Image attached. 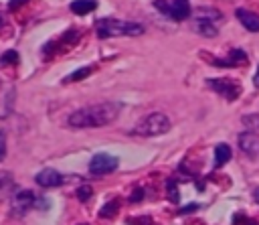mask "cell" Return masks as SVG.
Instances as JSON below:
<instances>
[{
  "label": "cell",
  "mask_w": 259,
  "mask_h": 225,
  "mask_svg": "<svg viewBox=\"0 0 259 225\" xmlns=\"http://www.w3.org/2000/svg\"><path fill=\"white\" fill-rule=\"evenodd\" d=\"M117 116H119V105L105 101V103H95V105L73 111L67 118V124L71 128H101L111 124Z\"/></svg>",
  "instance_id": "1"
},
{
  "label": "cell",
  "mask_w": 259,
  "mask_h": 225,
  "mask_svg": "<svg viewBox=\"0 0 259 225\" xmlns=\"http://www.w3.org/2000/svg\"><path fill=\"white\" fill-rule=\"evenodd\" d=\"M95 32L101 39H107V36H140L144 32V26L138 24V22L119 20V18H99L95 22Z\"/></svg>",
  "instance_id": "2"
},
{
  "label": "cell",
  "mask_w": 259,
  "mask_h": 225,
  "mask_svg": "<svg viewBox=\"0 0 259 225\" xmlns=\"http://www.w3.org/2000/svg\"><path fill=\"white\" fill-rule=\"evenodd\" d=\"M170 130V120L166 114L162 111H154V114H148L146 118H142L136 128H134V134L138 136H158V134H164Z\"/></svg>",
  "instance_id": "3"
},
{
  "label": "cell",
  "mask_w": 259,
  "mask_h": 225,
  "mask_svg": "<svg viewBox=\"0 0 259 225\" xmlns=\"http://www.w3.org/2000/svg\"><path fill=\"white\" fill-rule=\"evenodd\" d=\"M208 87H212L219 95H223L229 101H235L241 95V83L237 79H229V77H214L206 81Z\"/></svg>",
  "instance_id": "4"
},
{
  "label": "cell",
  "mask_w": 259,
  "mask_h": 225,
  "mask_svg": "<svg viewBox=\"0 0 259 225\" xmlns=\"http://www.w3.org/2000/svg\"><path fill=\"white\" fill-rule=\"evenodd\" d=\"M117 164H119L117 156H111V154L101 152V154H95V156L91 158V162H89V172L95 174V176H103V174L113 172V170L117 168Z\"/></svg>",
  "instance_id": "5"
},
{
  "label": "cell",
  "mask_w": 259,
  "mask_h": 225,
  "mask_svg": "<svg viewBox=\"0 0 259 225\" xmlns=\"http://www.w3.org/2000/svg\"><path fill=\"white\" fill-rule=\"evenodd\" d=\"M10 205H12V211L16 215H24L26 211H30L34 205H36V197L32 195V191H14L10 195Z\"/></svg>",
  "instance_id": "6"
},
{
  "label": "cell",
  "mask_w": 259,
  "mask_h": 225,
  "mask_svg": "<svg viewBox=\"0 0 259 225\" xmlns=\"http://www.w3.org/2000/svg\"><path fill=\"white\" fill-rule=\"evenodd\" d=\"M158 8H162L172 20H186L190 16V2L188 0H170L166 2H158Z\"/></svg>",
  "instance_id": "7"
},
{
  "label": "cell",
  "mask_w": 259,
  "mask_h": 225,
  "mask_svg": "<svg viewBox=\"0 0 259 225\" xmlns=\"http://www.w3.org/2000/svg\"><path fill=\"white\" fill-rule=\"evenodd\" d=\"M210 63L217 65V67H239V65H247V53L241 51V49H233L229 53V57H223V59L212 57Z\"/></svg>",
  "instance_id": "8"
},
{
  "label": "cell",
  "mask_w": 259,
  "mask_h": 225,
  "mask_svg": "<svg viewBox=\"0 0 259 225\" xmlns=\"http://www.w3.org/2000/svg\"><path fill=\"white\" fill-rule=\"evenodd\" d=\"M34 180H36V184L42 186V189H53V186L63 184V176H61V172H57L55 168H45V170H40V172L34 176Z\"/></svg>",
  "instance_id": "9"
},
{
  "label": "cell",
  "mask_w": 259,
  "mask_h": 225,
  "mask_svg": "<svg viewBox=\"0 0 259 225\" xmlns=\"http://www.w3.org/2000/svg\"><path fill=\"white\" fill-rule=\"evenodd\" d=\"M239 148L249 154V156H257L259 154V136L255 132H243L239 134Z\"/></svg>",
  "instance_id": "10"
},
{
  "label": "cell",
  "mask_w": 259,
  "mask_h": 225,
  "mask_svg": "<svg viewBox=\"0 0 259 225\" xmlns=\"http://www.w3.org/2000/svg\"><path fill=\"white\" fill-rule=\"evenodd\" d=\"M235 14H237L239 22H241L247 30L259 32V14H255V12H251V10H243V8H239Z\"/></svg>",
  "instance_id": "11"
},
{
  "label": "cell",
  "mask_w": 259,
  "mask_h": 225,
  "mask_svg": "<svg viewBox=\"0 0 259 225\" xmlns=\"http://www.w3.org/2000/svg\"><path fill=\"white\" fill-rule=\"evenodd\" d=\"M69 8H71V12H75V14L83 16V14L93 12V10L97 8V2H95V0H73Z\"/></svg>",
  "instance_id": "12"
},
{
  "label": "cell",
  "mask_w": 259,
  "mask_h": 225,
  "mask_svg": "<svg viewBox=\"0 0 259 225\" xmlns=\"http://www.w3.org/2000/svg\"><path fill=\"white\" fill-rule=\"evenodd\" d=\"M12 189H14V180H12V174L8 172H0V201L10 197L12 195Z\"/></svg>",
  "instance_id": "13"
},
{
  "label": "cell",
  "mask_w": 259,
  "mask_h": 225,
  "mask_svg": "<svg viewBox=\"0 0 259 225\" xmlns=\"http://www.w3.org/2000/svg\"><path fill=\"white\" fill-rule=\"evenodd\" d=\"M194 18L196 20H210V22H214V20H221L223 16L214 8H196L194 10Z\"/></svg>",
  "instance_id": "14"
},
{
  "label": "cell",
  "mask_w": 259,
  "mask_h": 225,
  "mask_svg": "<svg viewBox=\"0 0 259 225\" xmlns=\"http://www.w3.org/2000/svg\"><path fill=\"white\" fill-rule=\"evenodd\" d=\"M229 158H231V148L227 144H217V148H214V166L217 168L223 166L225 162H229Z\"/></svg>",
  "instance_id": "15"
},
{
  "label": "cell",
  "mask_w": 259,
  "mask_h": 225,
  "mask_svg": "<svg viewBox=\"0 0 259 225\" xmlns=\"http://www.w3.org/2000/svg\"><path fill=\"white\" fill-rule=\"evenodd\" d=\"M196 32L202 36H217V26L210 20H196Z\"/></svg>",
  "instance_id": "16"
},
{
  "label": "cell",
  "mask_w": 259,
  "mask_h": 225,
  "mask_svg": "<svg viewBox=\"0 0 259 225\" xmlns=\"http://www.w3.org/2000/svg\"><path fill=\"white\" fill-rule=\"evenodd\" d=\"M117 209H119V201H109V203H105V205L101 207V211H99V217H105V219H109V217H113V215L117 213Z\"/></svg>",
  "instance_id": "17"
},
{
  "label": "cell",
  "mask_w": 259,
  "mask_h": 225,
  "mask_svg": "<svg viewBox=\"0 0 259 225\" xmlns=\"http://www.w3.org/2000/svg\"><path fill=\"white\" fill-rule=\"evenodd\" d=\"M89 73H91V67H81V69L69 73V75L65 77V81H67V83H69V81H79V79H85Z\"/></svg>",
  "instance_id": "18"
},
{
  "label": "cell",
  "mask_w": 259,
  "mask_h": 225,
  "mask_svg": "<svg viewBox=\"0 0 259 225\" xmlns=\"http://www.w3.org/2000/svg\"><path fill=\"white\" fill-rule=\"evenodd\" d=\"M0 63L2 65H16L18 63V53L16 51H4L2 55H0Z\"/></svg>",
  "instance_id": "19"
},
{
  "label": "cell",
  "mask_w": 259,
  "mask_h": 225,
  "mask_svg": "<svg viewBox=\"0 0 259 225\" xmlns=\"http://www.w3.org/2000/svg\"><path fill=\"white\" fill-rule=\"evenodd\" d=\"M166 186H168V199H170L172 203H178L180 195H178V189H176V178H168Z\"/></svg>",
  "instance_id": "20"
},
{
  "label": "cell",
  "mask_w": 259,
  "mask_h": 225,
  "mask_svg": "<svg viewBox=\"0 0 259 225\" xmlns=\"http://www.w3.org/2000/svg\"><path fill=\"white\" fill-rule=\"evenodd\" d=\"M77 39H79V30H77V28H69V30L63 34L61 43H65V45H73Z\"/></svg>",
  "instance_id": "21"
},
{
  "label": "cell",
  "mask_w": 259,
  "mask_h": 225,
  "mask_svg": "<svg viewBox=\"0 0 259 225\" xmlns=\"http://www.w3.org/2000/svg\"><path fill=\"white\" fill-rule=\"evenodd\" d=\"M91 193H93V191H91V186H89V184H83V186H79V189H77V199L85 203V201H89V199H91Z\"/></svg>",
  "instance_id": "22"
},
{
  "label": "cell",
  "mask_w": 259,
  "mask_h": 225,
  "mask_svg": "<svg viewBox=\"0 0 259 225\" xmlns=\"http://www.w3.org/2000/svg\"><path fill=\"white\" fill-rule=\"evenodd\" d=\"M235 225H259V223L247 215H235Z\"/></svg>",
  "instance_id": "23"
},
{
  "label": "cell",
  "mask_w": 259,
  "mask_h": 225,
  "mask_svg": "<svg viewBox=\"0 0 259 225\" xmlns=\"http://www.w3.org/2000/svg\"><path fill=\"white\" fill-rule=\"evenodd\" d=\"M4 156H6V134L0 130V162L4 160Z\"/></svg>",
  "instance_id": "24"
},
{
  "label": "cell",
  "mask_w": 259,
  "mask_h": 225,
  "mask_svg": "<svg viewBox=\"0 0 259 225\" xmlns=\"http://www.w3.org/2000/svg\"><path fill=\"white\" fill-rule=\"evenodd\" d=\"M24 2H26V0H10V2H8V8H10V10H16V8H18L20 4H24Z\"/></svg>",
  "instance_id": "25"
},
{
  "label": "cell",
  "mask_w": 259,
  "mask_h": 225,
  "mask_svg": "<svg viewBox=\"0 0 259 225\" xmlns=\"http://www.w3.org/2000/svg\"><path fill=\"white\" fill-rule=\"evenodd\" d=\"M142 197H144V191H142V189H136L134 195H132V201H140Z\"/></svg>",
  "instance_id": "26"
},
{
  "label": "cell",
  "mask_w": 259,
  "mask_h": 225,
  "mask_svg": "<svg viewBox=\"0 0 259 225\" xmlns=\"http://www.w3.org/2000/svg\"><path fill=\"white\" fill-rule=\"evenodd\" d=\"M198 209V205L194 203V205H186L184 209H180V213H190V211H196Z\"/></svg>",
  "instance_id": "27"
},
{
  "label": "cell",
  "mask_w": 259,
  "mask_h": 225,
  "mask_svg": "<svg viewBox=\"0 0 259 225\" xmlns=\"http://www.w3.org/2000/svg\"><path fill=\"white\" fill-rule=\"evenodd\" d=\"M253 83H255V87H259V67H257V71H255V77H253Z\"/></svg>",
  "instance_id": "28"
},
{
  "label": "cell",
  "mask_w": 259,
  "mask_h": 225,
  "mask_svg": "<svg viewBox=\"0 0 259 225\" xmlns=\"http://www.w3.org/2000/svg\"><path fill=\"white\" fill-rule=\"evenodd\" d=\"M255 201H259V189H255Z\"/></svg>",
  "instance_id": "29"
},
{
  "label": "cell",
  "mask_w": 259,
  "mask_h": 225,
  "mask_svg": "<svg viewBox=\"0 0 259 225\" xmlns=\"http://www.w3.org/2000/svg\"><path fill=\"white\" fill-rule=\"evenodd\" d=\"M2 26H4V16L0 14V28H2Z\"/></svg>",
  "instance_id": "30"
}]
</instances>
